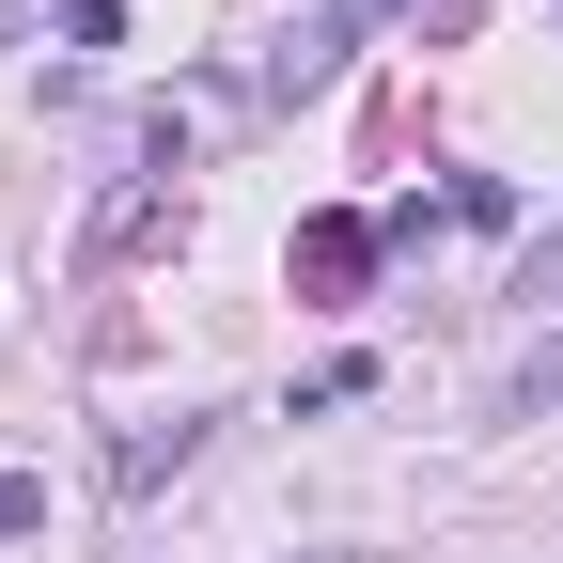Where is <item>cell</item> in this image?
Returning <instances> with one entry per match:
<instances>
[{
  "instance_id": "obj_1",
  "label": "cell",
  "mask_w": 563,
  "mask_h": 563,
  "mask_svg": "<svg viewBox=\"0 0 563 563\" xmlns=\"http://www.w3.org/2000/svg\"><path fill=\"white\" fill-rule=\"evenodd\" d=\"M282 266H298V298H361L376 220H344V203H329V220H298V251H282Z\"/></svg>"
},
{
  "instance_id": "obj_2",
  "label": "cell",
  "mask_w": 563,
  "mask_h": 563,
  "mask_svg": "<svg viewBox=\"0 0 563 563\" xmlns=\"http://www.w3.org/2000/svg\"><path fill=\"white\" fill-rule=\"evenodd\" d=\"M32 517H47V485H32V470H0V532H32Z\"/></svg>"
}]
</instances>
